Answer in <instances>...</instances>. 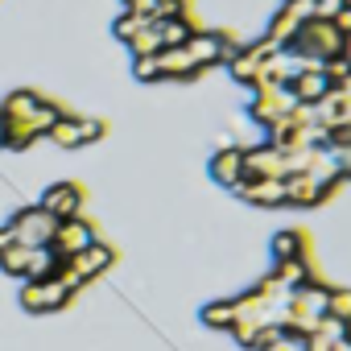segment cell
<instances>
[{
    "label": "cell",
    "mask_w": 351,
    "mask_h": 351,
    "mask_svg": "<svg viewBox=\"0 0 351 351\" xmlns=\"http://www.w3.org/2000/svg\"><path fill=\"white\" fill-rule=\"evenodd\" d=\"M191 34H195V25H191V21H157V38H161V50H173V46H182Z\"/></svg>",
    "instance_id": "cell-11"
},
{
    "label": "cell",
    "mask_w": 351,
    "mask_h": 351,
    "mask_svg": "<svg viewBox=\"0 0 351 351\" xmlns=\"http://www.w3.org/2000/svg\"><path fill=\"white\" fill-rule=\"evenodd\" d=\"M128 46H132V54H136V58H157V54H161V38H157V25H149L145 34H136Z\"/></svg>",
    "instance_id": "cell-12"
},
{
    "label": "cell",
    "mask_w": 351,
    "mask_h": 351,
    "mask_svg": "<svg viewBox=\"0 0 351 351\" xmlns=\"http://www.w3.org/2000/svg\"><path fill=\"white\" fill-rule=\"evenodd\" d=\"M132 71H136V79H141V83H153V79H161V71H157V58H136V66H132Z\"/></svg>",
    "instance_id": "cell-16"
},
{
    "label": "cell",
    "mask_w": 351,
    "mask_h": 351,
    "mask_svg": "<svg viewBox=\"0 0 351 351\" xmlns=\"http://www.w3.org/2000/svg\"><path fill=\"white\" fill-rule=\"evenodd\" d=\"M38 207L50 211L58 223H62V219H79V211H83V191H79L75 182H54V186L42 195Z\"/></svg>",
    "instance_id": "cell-3"
},
{
    "label": "cell",
    "mask_w": 351,
    "mask_h": 351,
    "mask_svg": "<svg viewBox=\"0 0 351 351\" xmlns=\"http://www.w3.org/2000/svg\"><path fill=\"white\" fill-rule=\"evenodd\" d=\"M95 244V232L83 223V219H62L58 228H54V240H50V248L62 256V261H71V256H79L83 248H91Z\"/></svg>",
    "instance_id": "cell-4"
},
{
    "label": "cell",
    "mask_w": 351,
    "mask_h": 351,
    "mask_svg": "<svg viewBox=\"0 0 351 351\" xmlns=\"http://www.w3.org/2000/svg\"><path fill=\"white\" fill-rule=\"evenodd\" d=\"M17 244V232H13V223L9 228H0V252H5V248H13Z\"/></svg>",
    "instance_id": "cell-19"
},
{
    "label": "cell",
    "mask_w": 351,
    "mask_h": 351,
    "mask_svg": "<svg viewBox=\"0 0 351 351\" xmlns=\"http://www.w3.org/2000/svg\"><path fill=\"white\" fill-rule=\"evenodd\" d=\"M108 265H112V248H104L99 240H95L91 248H83L79 256H71V261H66V269H71L79 281H91V277H95V273H104Z\"/></svg>",
    "instance_id": "cell-7"
},
{
    "label": "cell",
    "mask_w": 351,
    "mask_h": 351,
    "mask_svg": "<svg viewBox=\"0 0 351 351\" xmlns=\"http://www.w3.org/2000/svg\"><path fill=\"white\" fill-rule=\"evenodd\" d=\"M211 178L236 191V186L244 182V149H219V153L211 157Z\"/></svg>",
    "instance_id": "cell-6"
},
{
    "label": "cell",
    "mask_w": 351,
    "mask_h": 351,
    "mask_svg": "<svg viewBox=\"0 0 351 351\" xmlns=\"http://www.w3.org/2000/svg\"><path fill=\"white\" fill-rule=\"evenodd\" d=\"M5 132H9V124H5V120H0V149H5Z\"/></svg>",
    "instance_id": "cell-20"
},
{
    "label": "cell",
    "mask_w": 351,
    "mask_h": 351,
    "mask_svg": "<svg viewBox=\"0 0 351 351\" xmlns=\"http://www.w3.org/2000/svg\"><path fill=\"white\" fill-rule=\"evenodd\" d=\"M95 136H104V124H99L95 116H62V120L50 128V141H58L62 149H79V145H87V141H95Z\"/></svg>",
    "instance_id": "cell-2"
},
{
    "label": "cell",
    "mask_w": 351,
    "mask_h": 351,
    "mask_svg": "<svg viewBox=\"0 0 351 351\" xmlns=\"http://www.w3.org/2000/svg\"><path fill=\"white\" fill-rule=\"evenodd\" d=\"M347 9V0H314V21H335Z\"/></svg>",
    "instance_id": "cell-14"
},
{
    "label": "cell",
    "mask_w": 351,
    "mask_h": 351,
    "mask_svg": "<svg viewBox=\"0 0 351 351\" xmlns=\"http://www.w3.org/2000/svg\"><path fill=\"white\" fill-rule=\"evenodd\" d=\"M330 25H335V29H339L343 38H351V0H347V9H343V13H339V17H335Z\"/></svg>",
    "instance_id": "cell-18"
},
{
    "label": "cell",
    "mask_w": 351,
    "mask_h": 351,
    "mask_svg": "<svg viewBox=\"0 0 351 351\" xmlns=\"http://www.w3.org/2000/svg\"><path fill=\"white\" fill-rule=\"evenodd\" d=\"M236 195L256 207H269V203H285V182L281 178H244L236 186Z\"/></svg>",
    "instance_id": "cell-5"
},
{
    "label": "cell",
    "mask_w": 351,
    "mask_h": 351,
    "mask_svg": "<svg viewBox=\"0 0 351 351\" xmlns=\"http://www.w3.org/2000/svg\"><path fill=\"white\" fill-rule=\"evenodd\" d=\"M66 298H71V289H62L54 277H46V281H38V285L25 289V306H29V310H54V306H62Z\"/></svg>",
    "instance_id": "cell-9"
},
{
    "label": "cell",
    "mask_w": 351,
    "mask_h": 351,
    "mask_svg": "<svg viewBox=\"0 0 351 351\" xmlns=\"http://www.w3.org/2000/svg\"><path fill=\"white\" fill-rule=\"evenodd\" d=\"M54 228H58V219L50 211H42V207H25V211L13 215L17 244H25V248H46L54 240Z\"/></svg>",
    "instance_id": "cell-1"
},
{
    "label": "cell",
    "mask_w": 351,
    "mask_h": 351,
    "mask_svg": "<svg viewBox=\"0 0 351 351\" xmlns=\"http://www.w3.org/2000/svg\"><path fill=\"white\" fill-rule=\"evenodd\" d=\"M273 248H277V265H281V261H298V256H302V236H298V232H281V236L273 240Z\"/></svg>",
    "instance_id": "cell-13"
},
{
    "label": "cell",
    "mask_w": 351,
    "mask_h": 351,
    "mask_svg": "<svg viewBox=\"0 0 351 351\" xmlns=\"http://www.w3.org/2000/svg\"><path fill=\"white\" fill-rule=\"evenodd\" d=\"M330 87H335V83H330L322 71H306V75H298V79L289 83L293 99H298V104H306V108H314L318 99H326V95H330Z\"/></svg>",
    "instance_id": "cell-8"
},
{
    "label": "cell",
    "mask_w": 351,
    "mask_h": 351,
    "mask_svg": "<svg viewBox=\"0 0 351 351\" xmlns=\"http://www.w3.org/2000/svg\"><path fill=\"white\" fill-rule=\"evenodd\" d=\"M281 9H285V13H293L302 25H310V21H314V0H285Z\"/></svg>",
    "instance_id": "cell-15"
},
{
    "label": "cell",
    "mask_w": 351,
    "mask_h": 351,
    "mask_svg": "<svg viewBox=\"0 0 351 351\" xmlns=\"http://www.w3.org/2000/svg\"><path fill=\"white\" fill-rule=\"evenodd\" d=\"M330 153H335V161H339V173L343 178H351V145H326Z\"/></svg>",
    "instance_id": "cell-17"
},
{
    "label": "cell",
    "mask_w": 351,
    "mask_h": 351,
    "mask_svg": "<svg viewBox=\"0 0 351 351\" xmlns=\"http://www.w3.org/2000/svg\"><path fill=\"white\" fill-rule=\"evenodd\" d=\"M153 25V17H145V13H132V9H124V17H116V25H112V34L120 38V42H132L136 34H145Z\"/></svg>",
    "instance_id": "cell-10"
}]
</instances>
